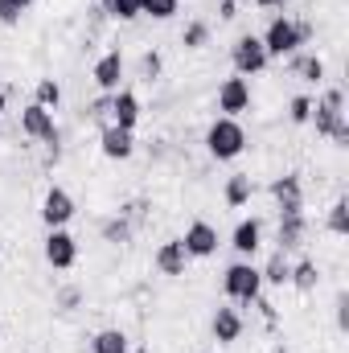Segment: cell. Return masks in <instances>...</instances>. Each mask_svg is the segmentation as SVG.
<instances>
[{
    "label": "cell",
    "mask_w": 349,
    "mask_h": 353,
    "mask_svg": "<svg viewBox=\"0 0 349 353\" xmlns=\"http://www.w3.org/2000/svg\"><path fill=\"white\" fill-rule=\"evenodd\" d=\"M206 152L214 161H239L247 152V128L230 115H218L210 128H206Z\"/></svg>",
    "instance_id": "1"
},
{
    "label": "cell",
    "mask_w": 349,
    "mask_h": 353,
    "mask_svg": "<svg viewBox=\"0 0 349 353\" xmlns=\"http://www.w3.org/2000/svg\"><path fill=\"white\" fill-rule=\"evenodd\" d=\"M222 292H226V300H235L239 308H251V304L263 296V275H259V267L251 263V259H239V263H230V267H226V275H222Z\"/></svg>",
    "instance_id": "2"
},
{
    "label": "cell",
    "mask_w": 349,
    "mask_h": 353,
    "mask_svg": "<svg viewBox=\"0 0 349 353\" xmlns=\"http://www.w3.org/2000/svg\"><path fill=\"white\" fill-rule=\"evenodd\" d=\"M259 41L267 50V58H292L300 46H308L300 37V21H292V17H271V25H267V33Z\"/></svg>",
    "instance_id": "3"
},
{
    "label": "cell",
    "mask_w": 349,
    "mask_h": 353,
    "mask_svg": "<svg viewBox=\"0 0 349 353\" xmlns=\"http://www.w3.org/2000/svg\"><path fill=\"white\" fill-rule=\"evenodd\" d=\"M230 62H235V74H239V79H255V74H263V70L271 66V58H267V50H263V41L255 37V33L235 37Z\"/></svg>",
    "instance_id": "4"
},
{
    "label": "cell",
    "mask_w": 349,
    "mask_h": 353,
    "mask_svg": "<svg viewBox=\"0 0 349 353\" xmlns=\"http://www.w3.org/2000/svg\"><path fill=\"white\" fill-rule=\"evenodd\" d=\"M21 132H25L29 140L46 144V148H58V140H62V132H58V123H54V111H46V107H37V103H29V107L21 111Z\"/></svg>",
    "instance_id": "5"
},
{
    "label": "cell",
    "mask_w": 349,
    "mask_h": 353,
    "mask_svg": "<svg viewBox=\"0 0 349 353\" xmlns=\"http://www.w3.org/2000/svg\"><path fill=\"white\" fill-rule=\"evenodd\" d=\"M74 214H79L74 197H70L62 185H50V189H46V197H41V222H46V230L70 226V222H74Z\"/></svg>",
    "instance_id": "6"
},
{
    "label": "cell",
    "mask_w": 349,
    "mask_h": 353,
    "mask_svg": "<svg viewBox=\"0 0 349 353\" xmlns=\"http://www.w3.org/2000/svg\"><path fill=\"white\" fill-rule=\"evenodd\" d=\"M41 255H46V263L54 267V271H70V267L79 263V239H74L66 226H58V230L46 234Z\"/></svg>",
    "instance_id": "7"
},
{
    "label": "cell",
    "mask_w": 349,
    "mask_h": 353,
    "mask_svg": "<svg viewBox=\"0 0 349 353\" xmlns=\"http://www.w3.org/2000/svg\"><path fill=\"white\" fill-rule=\"evenodd\" d=\"M181 247H185V255L189 259H214L218 255V226H210V222H189L185 226V234H181Z\"/></svg>",
    "instance_id": "8"
},
{
    "label": "cell",
    "mask_w": 349,
    "mask_h": 353,
    "mask_svg": "<svg viewBox=\"0 0 349 353\" xmlns=\"http://www.w3.org/2000/svg\"><path fill=\"white\" fill-rule=\"evenodd\" d=\"M218 111L222 115H230V119H239L243 111H251V83L247 79H239V74H230V79H222L218 83Z\"/></svg>",
    "instance_id": "9"
},
{
    "label": "cell",
    "mask_w": 349,
    "mask_h": 353,
    "mask_svg": "<svg viewBox=\"0 0 349 353\" xmlns=\"http://www.w3.org/2000/svg\"><path fill=\"white\" fill-rule=\"evenodd\" d=\"M267 193L275 197V210L279 214H304V185H300V173H283L267 185Z\"/></svg>",
    "instance_id": "10"
},
{
    "label": "cell",
    "mask_w": 349,
    "mask_h": 353,
    "mask_svg": "<svg viewBox=\"0 0 349 353\" xmlns=\"http://www.w3.org/2000/svg\"><path fill=\"white\" fill-rule=\"evenodd\" d=\"M99 152H103L107 161H132V157H136V132L107 123V128L99 132Z\"/></svg>",
    "instance_id": "11"
},
{
    "label": "cell",
    "mask_w": 349,
    "mask_h": 353,
    "mask_svg": "<svg viewBox=\"0 0 349 353\" xmlns=\"http://www.w3.org/2000/svg\"><path fill=\"white\" fill-rule=\"evenodd\" d=\"M90 79H94L99 94H115V90H119V83H123V54H119V50H107V54L94 62Z\"/></svg>",
    "instance_id": "12"
},
{
    "label": "cell",
    "mask_w": 349,
    "mask_h": 353,
    "mask_svg": "<svg viewBox=\"0 0 349 353\" xmlns=\"http://www.w3.org/2000/svg\"><path fill=\"white\" fill-rule=\"evenodd\" d=\"M210 333H214L218 345H235L243 337V312L230 308V304H218L214 316H210Z\"/></svg>",
    "instance_id": "13"
},
{
    "label": "cell",
    "mask_w": 349,
    "mask_h": 353,
    "mask_svg": "<svg viewBox=\"0 0 349 353\" xmlns=\"http://www.w3.org/2000/svg\"><path fill=\"white\" fill-rule=\"evenodd\" d=\"M140 115H144V107H140V94H136V90L119 87L115 94H111V123H115V128H128V132H136Z\"/></svg>",
    "instance_id": "14"
},
{
    "label": "cell",
    "mask_w": 349,
    "mask_h": 353,
    "mask_svg": "<svg viewBox=\"0 0 349 353\" xmlns=\"http://www.w3.org/2000/svg\"><path fill=\"white\" fill-rule=\"evenodd\" d=\"M152 267H157L165 279H181V275H185V267H189V255H185L181 239H169V243H161V247L152 251Z\"/></svg>",
    "instance_id": "15"
},
{
    "label": "cell",
    "mask_w": 349,
    "mask_h": 353,
    "mask_svg": "<svg viewBox=\"0 0 349 353\" xmlns=\"http://www.w3.org/2000/svg\"><path fill=\"white\" fill-rule=\"evenodd\" d=\"M304 234H308V218L304 214H279V230H275V251H296L304 247Z\"/></svg>",
    "instance_id": "16"
},
{
    "label": "cell",
    "mask_w": 349,
    "mask_h": 353,
    "mask_svg": "<svg viewBox=\"0 0 349 353\" xmlns=\"http://www.w3.org/2000/svg\"><path fill=\"white\" fill-rule=\"evenodd\" d=\"M230 247H235L243 259H251L263 247V222L259 218H243V222L235 226V234H230Z\"/></svg>",
    "instance_id": "17"
},
{
    "label": "cell",
    "mask_w": 349,
    "mask_h": 353,
    "mask_svg": "<svg viewBox=\"0 0 349 353\" xmlns=\"http://www.w3.org/2000/svg\"><path fill=\"white\" fill-rule=\"evenodd\" d=\"M308 123L317 128V136L333 140V136H337V128H341V123H349V119H346V111H337V107H329V103H321V99H317V103H312Z\"/></svg>",
    "instance_id": "18"
},
{
    "label": "cell",
    "mask_w": 349,
    "mask_h": 353,
    "mask_svg": "<svg viewBox=\"0 0 349 353\" xmlns=\"http://www.w3.org/2000/svg\"><path fill=\"white\" fill-rule=\"evenodd\" d=\"M288 70L300 74V79L312 83V87H321L325 74H329V70H325V58H317V54H292V58H288Z\"/></svg>",
    "instance_id": "19"
},
{
    "label": "cell",
    "mask_w": 349,
    "mask_h": 353,
    "mask_svg": "<svg viewBox=\"0 0 349 353\" xmlns=\"http://www.w3.org/2000/svg\"><path fill=\"white\" fill-rule=\"evenodd\" d=\"M251 197H255V185H251V176H247V173L226 176V185H222V201H226L230 210H243V205H251Z\"/></svg>",
    "instance_id": "20"
},
{
    "label": "cell",
    "mask_w": 349,
    "mask_h": 353,
    "mask_svg": "<svg viewBox=\"0 0 349 353\" xmlns=\"http://www.w3.org/2000/svg\"><path fill=\"white\" fill-rule=\"evenodd\" d=\"M132 234H136V226H132L123 214H115V218H103V222H99V239H103V243H111V247L132 243Z\"/></svg>",
    "instance_id": "21"
},
{
    "label": "cell",
    "mask_w": 349,
    "mask_h": 353,
    "mask_svg": "<svg viewBox=\"0 0 349 353\" xmlns=\"http://www.w3.org/2000/svg\"><path fill=\"white\" fill-rule=\"evenodd\" d=\"M259 275H263V283L267 288H288V275H292V259L283 255V251H275L267 263L259 267Z\"/></svg>",
    "instance_id": "22"
},
{
    "label": "cell",
    "mask_w": 349,
    "mask_h": 353,
    "mask_svg": "<svg viewBox=\"0 0 349 353\" xmlns=\"http://www.w3.org/2000/svg\"><path fill=\"white\" fill-rule=\"evenodd\" d=\"M128 350H132V341H128L123 329H99L90 337V353H128Z\"/></svg>",
    "instance_id": "23"
},
{
    "label": "cell",
    "mask_w": 349,
    "mask_h": 353,
    "mask_svg": "<svg viewBox=\"0 0 349 353\" xmlns=\"http://www.w3.org/2000/svg\"><path fill=\"white\" fill-rule=\"evenodd\" d=\"M288 283L296 288V292H317V283H321V267L312 263V259H300V263H292V275H288Z\"/></svg>",
    "instance_id": "24"
},
{
    "label": "cell",
    "mask_w": 349,
    "mask_h": 353,
    "mask_svg": "<svg viewBox=\"0 0 349 353\" xmlns=\"http://www.w3.org/2000/svg\"><path fill=\"white\" fill-rule=\"evenodd\" d=\"M33 103L46 107V111H58V107H62V87H58V79H37V87H33Z\"/></svg>",
    "instance_id": "25"
},
{
    "label": "cell",
    "mask_w": 349,
    "mask_h": 353,
    "mask_svg": "<svg viewBox=\"0 0 349 353\" xmlns=\"http://www.w3.org/2000/svg\"><path fill=\"white\" fill-rule=\"evenodd\" d=\"M99 12L111 21H136L140 17V0H99Z\"/></svg>",
    "instance_id": "26"
},
{
    "label": "cell",
    "mask_w": 349,
    "mask_h": 353,
    "mask_svg": "<svg viewBox=\"0 0 349 353\" xmlns=\"http://www.w3.org/2000/svg\"><path fill=\"white\" fill-rule=\"evenodd\" d=\"M325 230H329V234H337V239H346V234H349V201H346V197H337V201L329 205Z\"/></svg>",
    "instance_id": "27"
},
{
    "label": "cell",
    "mask_w": 349,
    "mask_h": 353,
    "mask_svg": "<svg viewBox=\"0 0 349 353\" xmlns=\"http://www.w3.org/2000/svg\"><path fill=\"white\" fill-rule=\"evenodd\" d=\"M181 46H185V50H206V46H210V25H206V21H189V25L181 29Z\"/></svg>",
    "instance_id": "28"
},
{
    "label": "cell",
    "mask_w": 349,
    "mask_h": 353,
    "mask_svg": "<svg viewBox=\"0 0 349 353\" xmlns=\"http://www.w3.org/2000/svg\"><path fill=\"white\" fill-rule=\"evenodd\" d=\"M181 0H140V17H152V21H173Z\"/></svg>",
    "instance_id": "29"
},
{
    "label": "cell",
    "mask_w": 349,
    "mask_h": 353,
    "mask_svg": "<svg viewBox=\"0 0 349 353\" xmlns=\"http://www.w3.org/2000/svg\"><path fill=\"white\" fill-rule=\"evenodd\" d=\"M161 70H165V58H161L157 50H144V54H140V79H144V83H157Z\"/></svg>",
    "instance_id": "30"
},
{
    "label": "cell",
    "mask_w": 349,
    "mask_h": 353,
    "mask_svg": "<svg viewBox=\"0 0 349 353\" xmlns=\"http://www.w3.org/2000/svg\"><path fill=\"white\" fill-rule=\"evenodd\" d=\"M308 115H312V99L308 94H292L288 99V119L292 123H308Z\"/></svg>",
    "instance_id": "31"
},
{
    "label": "cell",
    "mask_w": 349,
    "mask_h": 353,
    "mask_svg": "<svg viewBox=\"0 0 349 353\" xmlns=\"http://www.w3.org/2000/svg\"><path fill=\"white\" fill-rule=\"evenodd\" d=\"M87 119H90V123H103V128L111 123V94H99V99L90 103V107H87Z\"/></svg>",
    "instance_id": "32"
},
{
    "label": "cell",
    "mask_w": 349,
    "mask_h": 353,
    "mask_svg": "<svg viewBox=\"0 0 349 353\" xmlns=\"http://www.w3.org/2000/svg\"><path fill=\"white\" fill-rule=\"evenodd\" d=\"M54 304H58V312H74V308L83 304V288H58Z\"/></svg>",
    "instance_id": "33"
},
{
    "label": "cell",
    "mask_w": 349,
    "mask_h": 353,
    "mask_svg": "<svg viewBox=\"0 0 349 353\" xmlns=\"http://www.w3.org/2000/svg\"><path fill=\"white\" fill-rule=\"evenodd\" d=\"M321 103H329V107H337V111H346V90L341 87H329L321 94Z\"/></svg>",
    "instance_id": "34"
},
{
    "label": "cell",
    "mask_w": 349,
    "mask_h": 353,
    "mask_svg": "<svg viewBox=\"0 0 349 353\" xmlns=\"http://www.w3.org/2000/svg\"><path fill=\"white\" fill-rule=\"evenodd\" d=\"M337 329H341V333L349 329V296H346V292L337 296Z\"/></svg>",
    "instance_id": "35"
},
{
    "label": "cell",
    "mask_w": 349,
    "mask_h": 353,
    "mask_svg": "<svg viewBox=\"0 0 349 353\" xmlns=\"http://www.w3.org/2000/svg\"><path fill=\"white\" fill-rule=\"evenodd\" d=\"M218 17H222V21H235V17H239V0H222V4H218Z\"/></svg>",
    "instance_id": "36"
},
{
    "label": "cell",
    "mask_w": 349,
    "mask_h": 353,
    "mask_svg": "<svg viewBox=\"0 0 349 353\" xmlns=\"http://www.w3.org/2000/svg\"><path fill=\"white\" fill-rule=\"evenodd\" d=\"M8 4H12V8H17V12H21V17H25V12H29V8H33V4H37V0H8Z\"/></svg>",
    "instance_id": "37"
},
{
    "label": "cell",
    "mask_w": 349,
    "mask_h": 353,
    "mask_svg": "<svg viewBox=\"0 0 349 353\" xmlns=\"http://www.w3.org/2000/svg\"><path fill=\"white\" fill-rule=\"evenodd\" d=\"M251 4H255V8H279L283 0H251Z\"/></svg>",
    "instance_id": "38"
},
{
    "label": "cell",
    "mask_w": 349,
    "mask_h": 353,
    "mask_svg": "<svg viewBox=\"0 0 349 353\" xmlns=\"http://www.w3.org/2000/svg\"><path fill=\"white\" fill-rule=\"evenodd\" d=\"M4 107H8V87L0 83V115H4Z\"/></svg>",
    "instance_id": "39"
},
{
    "label": "cell",
    "mask_w": 349,
    "mask_h": 353,
    "mask_svg": "<svg viewBox=\"0 0 349 353\" xmlns=\"http://www.w3.org/2000/svg\"><path fill=\"white\" fill-rule=\"evenodd\" d=\"M275 353H292V350H283V345H279V350H275Z\"/></svg>",
    "instance_id": "40"
}]
</instances>
